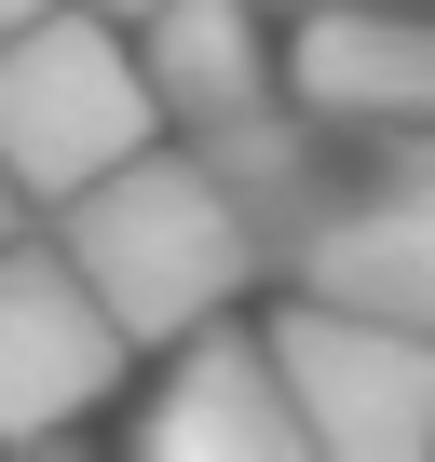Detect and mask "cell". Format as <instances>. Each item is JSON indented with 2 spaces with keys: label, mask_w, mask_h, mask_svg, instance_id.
<instances>
[{
  "label": "cell",
  "mask_w": 435,
  "mask_h": 462,
  "mask_svg": "<svg viewBox=\"0 0 435 462\" xmlns=\"http://www.w3.org/2000/svg\"><path fill=\"white\" fill-rule=\"evenodd\" d=\"M190 150L245 190L259 245H273V286H313V300H367V313L435 327V123L313 109L286 82L245 123H204Z\"/></svg>",
  "instance_id": "obj_1"
},
{
  "label": "cell",
  "mask_w": 435,
  "mask_h": 462,
  "mask_svg": "<svg viewBox=\"0 0 435 462\" xmlns=\"http://www.w3.org/2000/svg\"><path fill=\"white\" fill-rule=\"evenodd\" d=\"M55 231H69V259L109 286V313L163 354V340H190V327H218L245 286H273V245H259V217H245V190L218 177L190 136L163 150H136V163H109L82 204H55Z\"/></svg>",
  "instance_id": "obj_2"
},
{
  "label": "cell",
  "mask_w": 435,
  "mask_h": 462,
  "mask_svg": "<svg viewBox=\"0 0 435 462\" xmlns=\"http://www.w3.org/2000/svg\"><path fill=\"white\" fill-rule=\"evenodd\" d=\"M177 109L150 82V42H136V14H109V0H55L42 28L0 42V163H14L42 204H82Z\"/></svg>",
  "instance_id": "obj_3"
},
{
  "label": "cell",
  "mask_w": 435,
  "mask_h": 462,
  "mask_svg": "<svg viewBox=\"0 0 435 462\" xmlns=\"http://www.w3.org/2000/svg\"><path fill=\"white\" fill-rule=\"evenodd\" d=\"M136 327L109 313V286L69 259V231H14L0 245V448H55L96 421V394H123Z\"/></svg>",
  "instance_id": "obj_4"
},
{
  "label": "cell",
  "mask_w": 435,
  "mask_h": 462,
  "mask_svg": "<svg viewBox=\"0 0 435 462\" xmlns=\"http://www.w3.org/2000/svg\"><path fill=\"white\" fill-rule=\"evenodd\" d=\"M273 354H286V381H300L313 448H340V462H421V448H435V327L286 286Z\"/></svg>",
  "instance_id": "obj_5"
},
{
  "label": "cell",
  "mask_w": 435,
  "mask_h": 462,
  "mask_svg": "<svg viewBox=\"0 0 435 462\" xmlns=\"http://www.w3.org/2000/svg\"><path fill=\"white\" fill-rule=\"evenodd\" d=\"M136 448L150 462H286V448H313L273 327H232V313H218V327L163 340V394L136 408Z\"/></svg>",
  "instance_id": "obj_6"
},
{
  "label": "cell",
  "mask_w": 435,
  "mask_h": 462,
  "mask_svg": "<svg viewBox=\"0 0 435 462\" xmlns=\"http://www.w3.org/2000/svg\"><path fill=\"white\" fill-rule=\"evenodd\" d=\"M259 14H273V0H150V14H136V42H150V82H163L177 136L245 123L259 96H286V69H273Z\"/></svg>",
  "instance_id": "obj_7"
},
{
  "label": "cell",
  "mask_w": 435,
  "mask_h": 462,
  "mask_svg": "<svg viewBox=\"0 0 435 462\" xmlns=\"http://www.w3.org/2000/svg\"><path fill=\"white\" fill-rule=\"evenodd\" d=\"M273 14H435V0H273Z\"/></svg>",
  "instance_id": "obj_8"
},
{
  "label": "cell",
  "mask_w": 435,
  "mask_h": 462,
  "mask_svg": "<svg viewBox=\"0 0 435 462\" xmlns=\"http://www.w3.org/2000/svg\"><path fill=\"white\" fill-rule=\"evenodd\" d=\"M28 204H42V190H28L14 163H0V245H14V231H28Z\"/></svg>",
  "instance_id": "obj_9"
},
{
  "label": "cell",
  "mask_w": 435,
  "mask_h": 462,
  "mask_svg": "<svg viewBox=\"0 0 435 462\" xmlns=\"http://www.w3.org/2000/svg\"><path fill=\"white\" fill-rule=\"evenodd\" d=\"M42 14H55V0H0V42H14V28H42Z\"/></svg>",
  "instance_id": "obj_10"
},
{
  "label": "cell",
  "mask_w": 435,
  "mask_h": 462,
  "mask_svg": "<svg viewBox=\"0 0 435 462\" xmlns=\"http://www.w3.org/2000/svg\"><path fill=\"white\" fill-rule=\"evenodd\" d=\"M109 14H150V0H109Z\"/></svg>",
  "instance_id": "obj_11"
}]
</instances>
